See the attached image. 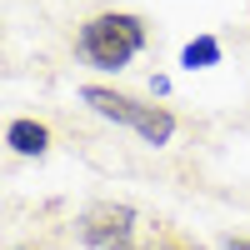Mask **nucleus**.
<instances>
[{
    "instance_id": "f257e3e1",
    "label": "nucleus",
    "mask_w": 250,
    "mask_h": 250,
    "mask_svg": "<svg viewBox=\"0 0 250 250\" xmlns=\"http://www.w3.org/2000/svg\"><path fill=\"white\" fill-rule=\"evenodd\" d=\"M75 50L95 70H125L145 50V20L130 15V10H100V15H90L80 25Z\"/></svg>"
},
{
    "instance_id": "f03ea898",
    "label": "nucleus",
    "mask_w": 250,
    "mask_h": 250,
    "mask_svg": "<svg viewBox=\"0 0 250 250\" xmlns=\"http://www.w3.org/2000/svg\"><path fill=\"white\" fill-rule=\"evenodd\" d=\"M80 100H85L100 120L130 125L145 145H170V135H175V115L165 110V105H145V100L125 95V90H110V85H80Z\"/></svg>"
},
{
    "instance_id": "7ed1b4c3",
    "label": "nucleus",
    "mask_w": 250,
    "mask_h": 250,
    "mask_svg": "<svg viewBox=\"0 0 250 250\" xmlns=\"http://www.w3.org/2000/svg\"><path fill=\"white\" fill-rule=\"evenodd\" d=\"M80 240L90 250H135V210L130 205H95L80 220Z\"/></svg>"
},
{
    "instance_id": "20e7f679",
    "label": "nucleus",
    "mask_w": 250,
    "mask_h": 250,
    "mask_svg": "<svg viewBox=\"0 0 250 250\" xmlns=\"http://www.w3.org/2000/svg\"><path fill=\"white\" fill-rule=\"evenodd\" d=\"M5 145L15 155H45V145H50V130L40 120H10L5 125Z\"/></svg>"
},
{
    "instance_id": "39448f33",
    "label": "nucleus",
    "mask_w": 250,
    "mask_h": 250,
    "mask_svg": "<svg viewBox=\"0 0 250 250\" xmlns=\"http://www.w3.org/2000/svg\"><path fill=\"white\" fill-rule=\"evenodd\" d=\"M215 60H220V40L215 35H195L190 45L180 50V65L185 70H205V65H215Z\"/></svg>"
},
{
    "instance_id": "423d86ee",
    "label": "nucleus",
    "mask_w": 250,
    "mask_h": 250,
    "mask_svg": "<svg viewBox=\"0 0 250 250\" xmlns=\"http://www.w3.org/2000/svg\"><path fill=\"white\" fill-rule=\"evenodd\" d=\"M225 250H250V235H230V240H225Z\"/></svg>"
}]
</instances>
